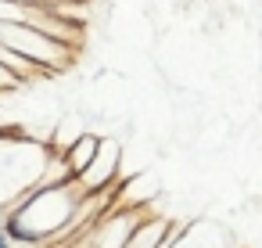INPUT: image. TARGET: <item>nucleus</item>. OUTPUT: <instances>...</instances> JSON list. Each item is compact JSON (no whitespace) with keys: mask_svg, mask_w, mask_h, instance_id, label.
<instances>
[{"mask_svg":"<svg viewBox=\"0 0 262 248\" xmlns=\"http://www.w3.org/2000/svg\"><path fill=\"white\" fill-rule=\"evenodd\" d=\"M83 191L79 183H51V187H36L26 198L15 201V209L4 216V234L11 237V244H40L51 241L58 230L72 226L79 205H83Z\"/></svg>","mask_w":262,"mask_h":248,"instance_id":"f257e3e1","label":"nucleus"},{"mask_svg":"<svg viewBox=\"0 0 262 248\" xmlns=\"http://www.w3.org/2000/svg\"><path fill=\"white\" fill-rule=\"evenodd\" d=\"M119 158H122V148L115 144V140H101V151H97V158L90 162V169L76 180L79 183V191L90 198V191L94 194H104V191H112L115 187V173H119Z\"/></svg>","mask_w":262,"mask_h":248,"instance_id":"f03ea898","label":"nucleus"},{"mask_svg":"<svg viewBox=\"0 0 262 248\" xmlns=\"http://www.w3.org/2000/svg\"><path fill=\"white\" fill-rule=\"evenodd\" d=\"M97 151H101V137H94V133H83L61 158H65V166H69V173H72V180H79L86 169H90V162L97 158Z\"/></svg>","mask_w":262,"mask_h":248,"instance_id":"7ed1b4c3","label":"nucleus"}]
</instances>
